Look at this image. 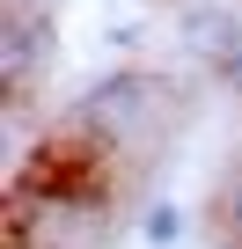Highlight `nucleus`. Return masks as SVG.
Instances as JSON below:
<instances>
[{"mask_svg": "<svg viewBox=\"0 0 242 249\" xmlns=\"http://www.w3.org/2000/svg\"><path fill=\"white\" fill-rule=\"evenodd\" d=\"M147 110H154V81H147V73H110V81H95L88 103H81V117L95 124V132H132Z\"/></svg>", "mask_w": 242, "mask_h": 249, "instance_id": "1", "label": "nucleus"}, {"mask_svg": "<svg viewBox=\"0 0 242 249\" xmlns=\"http://www.w3.org/2000/svg\"><path fill=\"white\" fill-rule=\"evenodd\" d=\"M37 59H44V15L15 8V15H8V30H0V81L22 88V81L37 73Z\"/></svg>", "mask_w": 242, "mask_h": 249, "instance_id": "2", "label": "nucleus"}, {"mask_svg": "<svg viewBox=\"0 0 242 249\" xmlns=\"http://www.w3.org/2000/svg\"><path fill=\"white\" fill-rule=\"evenodd\" d=\"M184 44L220 66L227 52H242V22H235L227 8H191V15H184Z\"/></svg>", "mask_w": 242, "mask_h": 249, "instance_id": "3", "label": "nucleus"}, {"mask_svg": "<svg viewBox=\"0 0 242 249\" xmlns=\"http://www.w3.org/2000/svg\"><path fill=\"white\" fill-rule=\"evenodd\" d=\"M184 227H191V220H184V205H169V198H162V205H147L140 242H147V249H176V242H184Z\"/></svg>", "mask_w": 242, "mask_h": 249, "instance_id": "4", "label": "nucleus"}, {"mask_svg": "<svg viewBox=\"0 0 242 249\" xmlns=\"http://www.w3.org/2000/svg\"><path fill=\"white\" fill-rule=\"evenodd\" d=\"M213 213H220V227H227V242H242V169L220 183V198H213Z\"/></svg>", "mask_w": 242, "mask_h": 249, "instance_id": "5", "label": "nucleus"}, {"mask_svg": "<svg viewBox=\"0 0 242 249\" xmlns=\"http://www.w3.org/2000/svg\"><path fill=\"white\" fill-rule=\"evenodd\" d=\"M220 81H227V88L242 95V52H227V59H220Z\"/></svg>", "mask_w": 242, "mask_h": 249, "instance_id": "6", "label": "nucleus"}, {"mask_svg": "<svg viewBox=\"0 0 242 249\" xmlns=\"http://www.w3.org/2000/svg\"><path fill=\"white\" fill-rule=\"evenodd\" d=\"M227 249H242V242H227Z\"/></svg>", "mask_w": 242, "mask_h": 249, "instance_id": "7", "label": "nucleus"}]
</instances>
